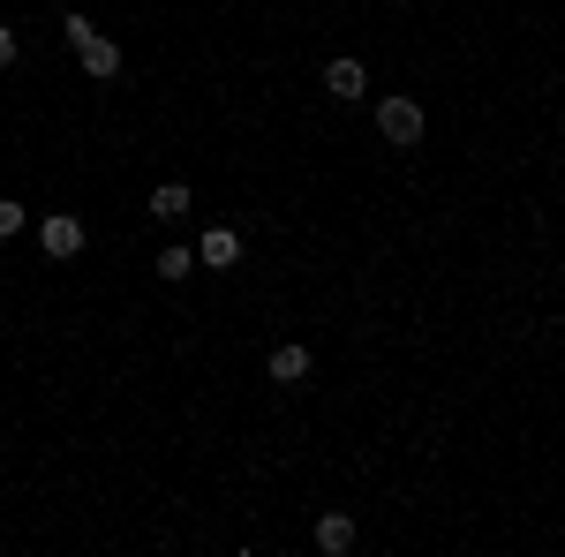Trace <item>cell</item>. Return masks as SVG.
Returning <instances> with one entry per match:
<instances>
[{"instance_id":"9","label":"cell","mask_w":565,"mask_h":557,"mask_svg":"<svg viewBox=\"0 0 565 557\" xmlns=\"http://www.w3.org/2000/svg\"><path fill=\"white\" fill-rule=\"evenodd\" d=\"M151 271H159V279H189V271H196V249L174 242V249H159V257H151Z\"/></svg>"},{"instance_id":"8","label":"cell","mask_w":565,"mask_h":557,"mask_svg":"<svg viewBox=\"0 0 565 557\" xmlns=\"http://www.w3.org/2000/svg\"><path fill=\"white\" fill-rule=\"evenodd\" d=\"M362 84H370L362 61H332V68H324V90H332V98H362Z\"/></svg>"},{"instance_id":"11","label":"cell","mask_w":565,"mask_h":557,"mask_svg":"<svg viewBox=\"0 0 565 557\" xmlns=\"http://www.w3.org/2000/svg\"><path fill=\"white\" fill-rule=\"evenodd\" d=\"M15 53H23V39H15V31L0 23V68H15Z\"/></svg>"},{"instance_id":"5","label":"cell","mask_w":565,"mask_h":557,"mask_svg":"<svg viewBox=\"0 0 565 557\" xmlns=\"http://www.w3.org/2000/svg\"><path fill=\"white\" fill-rule=\"evenodd\" d=\"M309 346H271V385H309Z\"/></svg>"},{"instance_id":"7","label":"cell","mask_w":565,"mask_h":557,"mask_svg":"<svg viewBox=\"0 0 565 557\" xmlns=\"http://www.w3.org/2000/svg\"><path fill=\"white\" fill-rule=\"evenodd\" d=\"M196 264H242V234H234V226H212V234L196 242Z\"/></svg>"},{"instance_id":"10","label":"cell","mask_w":565,"mask_h":557,"mask_svg":"<svg viewBox=\"0 0 565 557\" xmlns=\"http://www.w3.org/2000/svg\"><path fill=\"white\" fill-rule=\"evenodd\" d=\"M8 234H23V204H8V196H0V242H8Z\"/></svg>"},{"instance_id":"6","label":"cell","mask_w":565,"mask_h":557,"mask_svg":"<svg viewBox=\"0 0 565 557\" xmlns=\"http://www.w3.org/2000/svg\"><path fill=\"white\" fill-rule=\"evenodd\" d=\"M317 550H324V557H348L354 550V519L348 513H324V519H317Z\"/></svg>"},{"instance_id":"3","label":"cell","mask_w":565,"mask_h":557,"mask_svg":"<svg viewBox=\"0 0 565 557\" xmlns=\"http://www.w3.org/2000/svg\"><path fill=\"white\" fill-rule=\"evenodd\" d=\"M84 242H90V234H84V218H68V212H53V218H45V226H39V249H45V257H53V264L84 257Z\"/></svg>"},{"instance_id":"4","label":"cell","mask_w":565,"mask_h":557,"mask_svg":"<svg viewBox=\"0 0 565 557\" xmlns=\"http://www.w3.org/2000/svg\"><path fill=\"white\" fill-rule=\"evenodd\" d=\"M189 204H196V196H189V189H181V181H159V189H151V204H143V212L159 218V226H181V218H189Z\"/></svg>"},{"instance_id":"2","label":"cell","mask_w":565,"mask_h":557,"mask_svg":"<svg viewBox=\"0 0 565 557\" xmlns=\"http://www.w3.org/2000/svg\"><path fill=\"white\" fill-rule=\"evenodd\" d=\"M377 136L399 143V151L423 143V106H415V98H377Z\"/></svg>"},{"instance_id":"1","label":"cell","mask_w":565,"mask_h":557,"mask_svg":"<svg viewBox=\"0 0 565 557\" xmlns=\"http://www.w3.org/2000/svg\"><path fill=\"white\" fill-rule=\"evenodd\" d=\"M61 31H68V45H76L84 76H121V45H114V39H98L84 15H61Z\"/></svg>"}]
</instances>
